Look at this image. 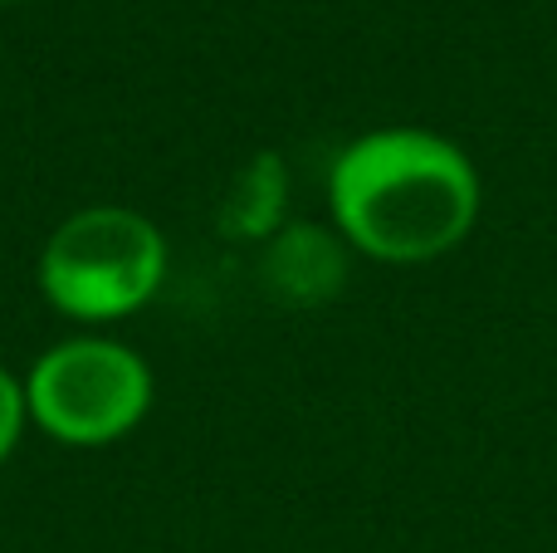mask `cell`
Wrapping results in <instances>:
<instances>
[{
    "instance_id": "obj_1",
    "label": "cell",
    "mask_w": 557,
    "mask_h": 553,
    "mask_svg": "<svg viewBox=\"0 0 557 553\" xmlns=\"http://www.w3.org/2000/svg\"><path fill=\"white\" fill-rule=\"evenodd\" d=\"M337 231L392 265L435 260L470 235L480 172L455 143L425 127H382L343 147L327 176Z\"/></svg>"
},
{
    "instance_id": "obj_2",
    "label": "cell",
    "mask_w": 557,
    "mask_h": 553,
    "mask_svg": "<svg viewBox=\"0 0 557 553\" xmlns=\"http://www.w3.org/2000/svg\"><path fill=\"white\" fill-rule=\"evenodd\" d=\"M166 245L152 221L117 206L78 211L49 235L39 255V284L59 314L84 323L123 319L157 294Z\"/></svg>"
},
{
    "instance_id": "obj_3",
    "label": "cell",
    "mask_w": 557,
    "mask_h": 553,
    "mask_svg": "<svg viewBox=\"0 0 557 553\" xmlns=\"http://www.w3.org/2000/svg\"><path fill=\"white\" fill-rule=\"evenodd\" d=\"M25 407L64 446H108L152 407V372L123 343L74 339L49 348L25 382Z\"/></svg>"
},
{
    "instance_id": "obj_4",
    "label": "cell",
    "mask_w": 557,
    "mask_h": 553,
    "mask_svg": "<svg viewBox=\"0 0 557 553\" xmlns=\"http://www.w3.org/2000/svg\"><path fill=\"white\" fill-rule=\"evenodd\" d=\"M270 274L288 299L313 304L337 290L343 260H337V245L323 231H288L270 255Z\"/></svg>"
},
{
    "instance_id": "obj_5",
    "label": "cell",
    "mask_w": 557,
    "mask_h": 553,
    "mask_svg": "<svg viewBox=\"0 0 557 553\" xmlns=\"http://www.w3.org/2000/svg\"><path fill=\"white\" fill-rule=\"evenodd\" d=\"M25 411H29L25 407V388H20V382L0 368V460L15 451L20 427H25Z\"/></svg>"
}]
</instances>
